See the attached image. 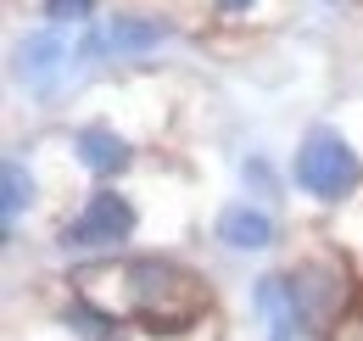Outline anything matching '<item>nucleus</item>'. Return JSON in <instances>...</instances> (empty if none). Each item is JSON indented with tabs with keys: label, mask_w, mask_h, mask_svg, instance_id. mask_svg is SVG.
<instances>
[{
	"label": "nucleus",
	"mask_w": 363,
	"mask_h": 341,
	"mask_svg": "<svg viewBox=\"0 0 363 341\" xmlns=\"http://www.w3.org/2000/svg\"><path fill=\"white\" fill-rule=\"evenodd\" d=\"M123 280H129V297L140 308V330L145 336H184V330H196V319H201V280L179 269L174 257H135L129 269H123Z\"/></svg>",
	"instance_id": "1"
},
{
	"label": "nucleus",
	"mask_w": 363,
	"mask_h": 341,
	"mask_svg": "<svg viewBox=\"0 0 363 341\" xmlns=\"http://www.w3.org/2000/svg\"><path fill=\"white\" fill-rule=\"evenodd\" d=\"M358 151L335 134V129H313L308 140H302V151H296V185L318 196V202H341V196H352V185H358Z\"/></svg>",
	"instance_id": "2"
},
{
	"label": "nucleus",
	"mask_w": 363,
	"mask_h": 341,
	"mask_svg": "<svg viewBox=\"0 0 363 341\" xmlns=\"http://www.w3.org/2000/svg\"><path fill=\"white\" fill-rule=\"evenodd\" d=\"M135 235V202L123 190H95L84 202V213L62 224V247H118Z\"/></svg>",
	"instance_id": "3"
},
{
	"label": "nucleus",
	"mask_w": 363,
	"mask_h": 341,
	"mask_svg": "<svg viewBox=\"0 0 363 341\" xmlns=\"http://www.w3.org/2000/svg\"><path fill=\"white\" fill-rule=\"evenodd\" d=\"M291 297H296V313H302V330H324L347 308V274L330 269V263H302L291 274Z\"/></svg>",
	"instance_id": "4"
},
{
	"label": "nucleus",
	"mask_w": 363,
	"mask_h": 341,
	"mask_svg": "<svg viewBox=\"0 0 363 341\" xmlns=\"http://www.w3.org/2000/svg\"><path fill=\"white\" fill-rule=\"evenodd\" d=\"M11 62H17V79L34 90V95H56L62 67H67V45H62V34H56V28H40V34L17 40Z\"/></svg>",
	"instance_id": "5"
},
{
	"label": "nucleus",
	"mask_w": 363,
	"mask_h": 341,
	"mask_svg": "<svg viewBox=\"0 0 363 341\" xmlns=\"http://www.w3.org/2000/svg\"><path fill=\"white\" fill-rule=\"evenodd\" d=\"M73 151H79V163L90 173H101V179H112V173H123L129 168V140L118 134V129H101V124H90V129H79V140H73Z\"/></svg>",
	"instance_id": "6"
},
{
	"label": "nucleus",
	"mask_w": 363,
	"mask_h": 341,
	"mask_svg": "<svg viewBox=\"0 0 363 341\" xmlns=\"http://www.w3.org/2000/svg\"><path fill=\"white\" fill-rule=\"evenodd\" d=\"M274 218L263 213V207H229L224 218H218V241L224 247H235V252H263V247H274Z\"/></svg>",
	"instance_id": "7"
},
{
	"label": "nucleus",
	"mask_w": 363,
	"mask_h": 341,
	"mask_svg": "<svg viewBox=\"0 0 363 341\" xmlns=\"http://www.w3.org/2000/svg\"><path fill=\"white\" fill-rule=\"evenodd\" d=\"M257 308H263V319H269V341H291V330H302V313H296V297H291V280L263 274V280H257Z\"/></svg>",
	"instance_id": "8"
},
{
	"label": "nucleus",
	"mask_w": 363,
	"mask_h": 341,
	"mask_svg": "<svg viewBox=\"0 0 363 341\" xmlns=\"http://www.w3.org/2000/svg\"><path fill=\"white\" fill-rule=\"evenodd\" d=\"M162 40H168V23H157V17H112L106 23V50L112 56H151Z\"/></svg>",
	"instance_id": "9"
},
{
	"label": "nucleus",
	"mask_w": 363,
	"mask_h": 341,
	"mask_svg": "<svg viewBox=\"0 0 363 341\" xmlns=\"http://www.w3.org/2000/svg\"><path fill=\"white\" fill-rule=\"evenodd\" d=\"M0 207H6V235H11L23 207H34V173L23 157H6V168H0Z\"/></svg>",
	"instance_id": "10"
},
{
	"label": "nucleus",
	"mask_w": 363,
	"mask_h": 341,
	"mask_svg": "<svg viewBox=\"0 0 363 341\" xmlns=\"http://www.w3.org/2000/svg\"><path fill=\"white\" fill-rule=\"evenodd\" d=\"M67 325H73L84 341H123L118 319H112V313H101V308H95V302H84V297L67 308Z\"/></svg>",
	"instance_id": "11"
},
{
	"label": "nucleus",
	"mask_w": 363,
	"mask_h": 341,
	"mask_svg": "<svg viewBox=\"0 0 363 341\" xmlns=\"http://www.w3.org/2000/svg\"><path fill=\"white\" fill-rule=\"evenodd\" d=\"M45 17L50 23H90L95 0H45Z\"/></svg>",
	"instance_id": "12"
},
{
	"label": "nucleus",
	"mask_w": 363,
	"mask_h": 341,
	"mask_svg": "<svg viewBox=\"0 0 363 341\" xmlns=\"http://www.w3.org/2000/svg\"><path fill=\"white\" fill-rule=\"evenodd\" d=\"M213 6H218V11H229V17H235V11H252L257 0H213Z\"/></svg>",
	"instance_id": "13"
},
{
	"label": "nucleus",
	"mask_w": 363,
	"mask_h": 341,
	"mask_svg": "<svg viewBox=\"0 0 363 341\" xmlns=\"http://www.w3.org/2000/svg\"><path fill=\"white\" fill-rule=\"evenodd\" d=\"M330 6H335V0H330Z\"/></svg>",
	"instance_id": "14"
}]
</instances>
